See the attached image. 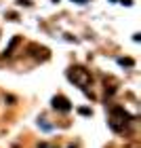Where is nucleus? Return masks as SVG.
I'll use <instances>...</instances> for the list:
<instances>
[{"label":"nucleus","mask_w":141,"mask_h":148,"mask_svg":"<svg viewBox=\"0 0 141 148\" xmlns=\"http://www.w3.org/2000/svg\"><path fill=\"white\" fill-rule=\"evenodd\" d=\"M122 4H126V6H131V4H133V0H122Z\"/></svg>","instance_id":"nucleus-8"},{"label":"nucleus","mask_w":141,"mask_h":148,"mask_svg":"<svg viewBox=\"0 0 141 148\" xmlns=\"http://www.w3.org/2000/svg\"><path fill=\"white\" fill-rule=\"evenodd\" d=\"M53 108L59 110V112H70L72 104H70V99L65 95H55V97H53Z\"/></svg>","instance_id":"nucleus-3"},{"label":"nucleus","mask_w":141,"mask_h":148,"mask_svg":"<svg viewBox=\"0 0 141 148\" xmlns=\"http://www.w3.org/2000/svg\"><path fill=\"white\" fill-rule=\"evenodd\" d=\"M15 2H17L19 6H30V4H32L30 0H15Z\"/></svg>","instance_id":"nucleus-5"},{"label":"nucleus","mask_w":141,"mask_h":148,"mask_svg":"<svg viewBox=\"0 0 141 148\" xmlns=\"http://www.w3.org/2000/svg\"><path fill=\"white\" fill-rule=\"evenodd\" d=\"M68 78L76 87H80V89H86V87L91 85V80H93L91 72L86 68H82V66H72V68L68 70Z\"/></svg>","instance_id":"nucleus-2"},{"label":"nucleus","mask_w":141,"mask_h":148,"mask_svg":"<svg viewBox=\"0 0 141 148\" xmlns=\"http://www.w3.org/2000/svg\"><path fill=\"white\" fill-rule=\"evenodd\" d=\"M78 2H86V0H78Z\"/></svg>","instance_id":"nucleus-9"},{"label":"nucleus","mask_w":141,"mask_h":148,"mask_svg":"<svg viewBox=\"0 0 141 148\" xmlns=\"http://www.w3.org/2000/svg\"><path fill=\"white\" fill-rule=\"evenodd\" d=\"M122 66H133V59H118Z\"/></svg>","instance_id":"nucleus-6"},{"label":"nucleus","mask_w":141,"mask_h":148,"mask_svg":"<svg viewBox=\"0 0 141 148\" xmlns=\"http://www.w3.org/2000/svg\"><path fill=\"white\" fill-rule=\"evenodd\" d=\"M78 112H80V114H84V116H89V114H91V110H89V108H80Z\"/></svg>","instance_id":"nucleus-7"},{"label":"nucleus","mask_w":141,"mask_h":148,"mask_svg":"<svg viewBox=\"0 0 141 148\" xmlns=\"http://www.w3.org/2000/svg\"><path fill=\"white\" fill-rule=\"evenodd\" d=\"M30 51H34V57H38V59H49V51H46L44 47L30 45Z\"/></svg>","instance_id":"nucleus-4"},{"label":"nucleus","mask_w":141,"mask_h":148,"mask_svg":"<svg viewBox=\"0 0 141 148\" xmlns=\"http://www.w3.org/2000/svg\"><path fill=\"white\" fill-rule=\"evenodd\" d=\"M131 121H133L131 114L126 112L122 106H112V108H110V127H112L116 133H122L124 127L129 125Z\"/></svg>","instance_id":"nucleus-1"}]
</instances>
